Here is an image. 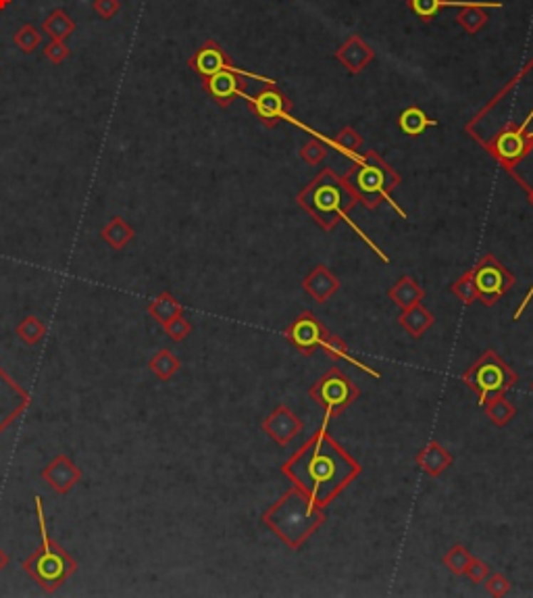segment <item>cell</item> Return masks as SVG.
<instances>
[{"mask_svg":"<svg viewBox=\"0 0 533 598\" xmlns=\"http://www.w3.org/2000/svg\"><path fill=\"white\" fill-rule=\"evenodd\" d=\"M281 471L292 480L294 486L309 492L321 507H327L361 473V465L338 446L323 426L315 438L302 444Z\"/></svg>","mask_w":533,"mask_h":598,"instance_id":"cell-1","label":"cell"},{"mask_svg":"<svg viewBox=\"0 0 533 598\" xmlns=\"http://www.w3.org/2000/svg\"><path fill=\"white\" fill-rule=\"evenodd\" d=\"M325 517V507L309 492L294 486L263 515V523L279 540L298 550L323 525Z\"/></svg>","mask_w":533,"mask_h":598,"instance_id":"cell-2","label":"cell"},{"mask_svg":"<svg viewBox=\"0 0 533 598\" xmlns=\"http://www.w3.org/2000/svg\"><path fill=\"white\" fill-rule=\"evenodd\" d=\"M354 202H356L354 192L348 188L344 180H340L329 169L323 171L319 177H315L298 194V205L327 232H331L340 219H344L354 230H358L348 217V211L354 207Z\"/></svg>","mask_w":533,"mask_h":598,"instance_id":"cell-3","label":"cell"},{"mask_svg":"<svg viewBox=\"0 0 533 598\" xmlns=\"http://www.w3.org/2000/svg\"><path fill=\"white\" fill-rule=\"evenodd\" d=\"M346 186L354 192L356 200H361L365 207L375 209L381 200H388L402 217H406L398 207L394 205L390 190H394L400 184L398 173L385 163L379 155L369 153L365 157H356V165L344 177Z\"/></svg>","mask_w":533,"mask_h":598,"instance_id":"cell-4","label":"cell"},{"mask_svg":"<svg viewBox=\"0 0 533 598\" xmlns=\"http://www.w3.org/2000/svg\"><path fill=\"white\" fill-rule=\"evenodd\" d=\"M460 380L480 398V405H483L487 396L508 392L510 388H514L517 381H519V376L500 354L487 349L460 376Z\"/></svg>","mask_w":533,"mask_h":598,"instance_id":"cell-5","label":"cell"},{"mask_svg":"<svg viewBox=\"0 0 533 598\" xmlns=\"http://www.w3.org/2000/svg\"><path fill=\"white\" fill-rule=\"evenodd\" d=\"M311 398L323 408L325 419L344 413L361 396V388L340 369H329L309 388Z\"/></svg>","mask_w":533,"mask_h":598,"instance_id":"cell-6","label":"cell"},{"mask_svg":"<svg viewBox=\"0 0 533 598\" xmlns=\"http://www.w3.org/2000/svg\"><path fill=\"white\" fill-rule=\"evenodd\" d=\"M473 275L480 302L494 306L514 286V275L494 254H483L477 265L469 269Z\"/></svg>","mask_w":533,"mask_h":598,"instance_id":"cell-7","label":"cell"},{"mask_svg":"<svg viewBox=\"0 0 533 598\" xmlns=\"http://www.w3.org/2000/svg\"><path fill=\"white\" fill-rule=\"evenodd\" d=\"M327 334H329V329L323 326L311 311L300 313L292 324L286 327V340L292 344L294 351H298L304 356H311L315 351H319Z\"/></svg>","mask_w":533,"mask_h":598,"instance_id":"cell-8","label":"cell"},{"mask_svg":"<svg viewBox=\"0 0 533 598\" xmlns=\"http://www.w3.org/2000/svg\"><path fill=\"white\" fill-rule=\"evenodd\" d=\"M187 65H190L198 76H202V80H205V78H211V76L223 71V69H227V71H234V73H238V76H246V78H252V80L273 83L271 80L259 78V76H254V73H248V71H242L238 67H234V65L229 63L227 55L223 53V48H221L214 40H209L202 48H198L194 55L190 56Z\"/></svg>","mask_w":533,"mask_h":598,"instance_id":"cell-9","label":"cell"},{"mask_svg":"<svg viewBox=\"0 0 533 598\" xmlns=\"http://www.w3.org/2000/svg\"><path fill=\"white\" fill-rule=\"evenodd\" d=\"M261 428L277 446L284 448L302 432L304 423H302V419L294 413L292 408L286 407V405H277L271 411V415L263 419Z\"/></svg>","mask_w":533,"mask_h":598,"instance_id":"cell-10","label":"cell"},{"mask_svg":"<svg viewBox=\"0 0 533 598\" xmlns=\"http://www.w3.org/2000/svg\"><path fill=\"white\" fill-rule=\"evenodd\" d=\"M532 146L533 138L523 136V128H519V130H504L494 140L492 153L508 167V165L517 163L521 157H525L532 150Z\"/></svg>","mask_w":533,"mask_h":598,"instance_id":"cell-11","label":"cell"},{"mask_svg":"<svg viewBox=\"0 0 533 598\" xmlns=\"http://www.w3.org/2000/svg\"><path fill=\"white\" fill-rule=\"evenodd\" d=\"M246 98H248L250 107L257 113V117L261 121H265L266 125H275L277 119L292 121V117L288 115V100L277 92V88H273V83H269V88H266L265 92H261L257 98H250V96H246Z\"/></svg>","mask_w":533,"mask_h":598,"instance_id":"cell-12","label":"cell"},{"mask_svg":"<svg viewBox=\"0 0 533 598\" xmlns=\"http://www.w3.org/2000/svg\"><path fill=\"white\" fill-rule=\"evenodd\" d=\"M302 288L315 302H327L340 290V279L329 267L317 265L313 272L302 279Z\"/></svg>","mask_w":533,"mask_h":598,"instance_id":"cell-13","label":"cell"},{"mask_svg":"<svg viewBox=\"0 0 533 598\" xmlns=\"http://www.w3.org/2000/svg\"><path fill=\"white\" fill-rule=\"evenodd\" d=\"M202 86H205V90L209 92V96L213 98L219 107H227L236 96H244L236 73H234V71H227V69L214 73L211 78H205V83H202Z\"/></svg>","mask_w":533,"mask_h":598,"instance_id":"cell-14","label":"cell"},{"mask_svg":"<svg viewBox=\"0 0 533 598\" xmlns=\"http://www.w3.org/2000/svg\"><path fill=\"white\" fill-rule=\"evenodd\" d=\"M415 461H417V467H419L425 475H429V478H438V475H442L444 471H448V469L452 467L454 457L450 455V450H446L442 444H438V442L431 440L429 444H425V446L417 453Z\"/></svg>","mask_w":533,"mask_h":598,"instance_id":"cell-15","label":"cell"},{"mask_svg":"<svg viewBox=\"0 0 533 598\" xmlns=\"http://www.w3.org/2000/svg\"><path fill=\"white\" fill-rule=\"evenodd\" d=\"M398 324L410 338L419 340L425 331H429V329L433 327L435 317H433V313H431L429 309L423 306V302H419V304L408 306V309H404V311L400 313Z\"/></svg>","mask_w":533,"mask_h":598,"instance_id":"cell-16","label":"cell"},{"mask_svg":"<svg viewBox=\"0 0 533 598\" xmlns=\"http://www.w3.org/2000/svg\"><path fill=\"white\" fill-rule=\"evenodd\" d=\"M388 297L404 311L408 306H415V304L423 302L425 300V290L410 275H402L396 284H392V288L388 290Z\"/></svg>","mask_w":533,"mask_h":598,"instance_id":"cell-17","label":"cell"},{"mask_svg":"<svg viewBox=\"0 0 533 598\" xmlns=\"http://www.w3.org/2000/svg\"><path fill=\"white\" fill-rule=\"evenodd\" d=\"M481 407L485 411V417H487L494 426H498V428H504L507 423H510V421L517 417V407L508 401L507 392L487 396L485 403H483Z\"/></svg>","mask_w":533,"mask_h":598,"instance_id":"cell-18","label":"cell"},{"mask_svg":"<svg viewBox=\"0 0 533 598\" xmlns=\"http://www.w3.org/2000/svg\"><path fill=\"white\" fill-rule=\"evenodd\" d=\"M371 58H373V51L361 38H350L338 51V61H342L352 73L361 71Z\"/></svg>","mask_w":533,"mask_h":598,"instance_id":"cell-19","label":"cell"},{"mask_svg":"<svg viewBox=\"0 0 533 598\" xmlns=\"http://www.w3.org/2000/svg\"><path fill=\"white\" fill-rule=\"evenodd\" d=\"M321 351L327 354L329 359H333V361H348V363H352V365H356V367H361L363 371H367L369 376H373V378H381V373L379 371H375V369H371V367H367L365 363H361L356 356H352V353H350V349H348V344L342 340V338H338L336 334H327L325 336V340H323V344H321Z\"/></svg>","mask_w":533,"mask_h":598,"instance_id":"cell-20","label":"cell"},{"mask_svg":"<svg viewBox=\"0 0 533 598\" xmlns=\"http://www.w3.org/2000/svg\"><path fill=\"white\" fill-rule=\"evenodd\" d=\"M76 21L69 17L67 11L63 9H54L48 13V17L42 21V33H46L51 40H67L73 31H76Z\"/></svg>","mask_w":533,"mask_h":598,"instance_id":"cell-21","label":"cell"},{"mask_svg":"<svg viewBox=\"0 0 533 598\" xmlns=\"http://www.w3.org/2000/svg\"><path fill=\"white\" fill-rule=\"evenodd\" d=\"M413 11L423 17V19H431L440 6H502L500 2H477V0H410Z\"/></svg>","mask_w":533,"mask_h":598,"instance_id":"cell-22","label":"cell"},{"mask_svg":"<svg viewBox=\"0 0 533 598\" xmlns=\"http://www.w3.org/2000/svg\"><path fill=\"white\" fill-rule=\"evenodd\" d=\"M44 478L53 484L58 492H65L73 486V482L78 480V471L73 467V463L67 459H56L53 465H48V469L44 471Z\"/></svg>","mask_w":533,"mask_h":598,"instance_id":"cell-23","label":"cell"},{"mask_svg":"<svg viewBox=\"0 0 533 598\" xmlns=\"http://www.w3.org/2000/svg\"><path fill=\"white\" fill-rule=\"evenodd\" d=\"M398 123L400 130H402L404 134H408V136H419V134L425 132L427 128H435V125H438V121L429 119L425 113L421 109H417V107H410V109L402 110Z\"/></svg>","mask_w":533,"mask_h":598,"instance_id":"cell-24","label":"cell"},{"mask_svg":"<svg viewBox=\"0 0 533 598\" xmlns=\"http://www.w3.org/2000/svg\"><path fill=\"white\" fill-rule=\"evenodd\" d=\"M103 238L113 248H123L133 238V230L121 217H113L110 223L103 230Z\"/></svg>","mask_w":533,"mask_h":598,"instance_id":"cell-25","label":"cell"},{"mask_svg":"<svg viewBox=\"0 0 533 598\" xmlns=\"http://www.w3.org/2000/svg\"><path fill=\"white\" fill-rule=\"evenodd\" d=\"M13 42H15V46H17L24 55H31V53L38 51L40 44H42V31L36 28V26H31V24H24L21 28L15 31Z\"/></svg>","mask_w":533,"mask_h":598,"instance_id":"cell-26","label":"cell"},{"mask_svg":"<svg viewBox=\"0 0 533 598\" xmlns=\"http://www.w3.org/2000/svg\"><path fill=\"white\" fill-rule=\"evenodd\" d=\"M471 561H473V555H471L462 544L452 546V548L444 555V559H442L444 567H448V571L454 573V575H465V571H467Z\"/></svg>","mask_w":533,"mask_h":598,"instance_id":"cell-27","label":"cell"},{"mask_svg":"<svg viewBox=\"0 0 533 598\" xmlns=\"http://www.w3.org/2000/svg\"><path fill=\"white\" fill-rule=\"evenodd\" d=\"M329 144H331L333 148H338L340 153L350 155L352 159H356V157H358V148L363 146V138H361V134H358L356 130L344 128L342 132H338V136L333 138Z\"/></svg>","mask_w":533,"mask_h":598,"instance_id":"cell-28","label":"cell"},{"mask_svg":"<svg viewBox=\"0 0 533 598\" xmlns=\"http://www.w3.org/2000/svg\"><path fill=\"white\" fill-rule=\"evenodd\" d=\"M36 565H38V567H36V577H38L40 582H56V579H61V577L65 575L63 563L58 561V557L53 555V552L40 557Z\"/></svg>","mask_w":533,"mask_h":598,"instance_id":"cell-29","label":"cell"},{"mask_svg":"<svg viewBox=\"0 0 533 598\" xmlns=\"http://www.w3.org/2000/svg\"><path fill=\"white\" fill-rule=\"evenodd\" d=\"M150 313L165 326V324H169L173 317L182 315V306H180V302L173 299L171 294H160L159 299L155 300V304L150 306Z\"/></svg>","mask_w":533,"mask_h":598,"instance_id":"cell-30","label":"cell"},{"mask_svg":"<svg viewBox=\"0 0 533 598\" xmlns=\"http://www.w3.org/2000/svg\"><path fill=\"white\" fill-rule=\"evenodd\" d=\"M450 292H452L454 297L460 300L462 304H473L475 300H480V294H477V288H475V282H473L471 272L460 275L452 286H450Z\"/></svg>","mask_w":533,"mask_h":598,"instance_id":"cell-31","label":"cell"},{"mask_svg":"<svg viewBox=\"0 0 533 598\" xmlns=\"http://www.w3.org/2000/svg\"><path fill=\"white\" fill-rule=\"evenodd\" d=\"M150 369L159 376L160 380H169L177 373L180 369V361L169 353V351H160L152 361H150Z\"/></svg>","mask_w":533,"mask_h":598,"instance_id":"cell-32","label":"cell"},{"mask_svg":"<svg viewBox=\"0 0 533 598\" xmlns=\"http://www.w3.org/2000/svg\"><path fill=\"white\" fill-rule=\"evenodd\" d=\"M481 9H483V6H465V9L458 13V24L467 29L469 33L480 31V29L485 26V21H487L485 13H483Z\"/></svg>","mask_w":533,"mask_h":598,"instance_id":"cell-33","label":"cell"},{"mask_svg":"<svg viewBox=\"0 0 533 598\" xmlns=\"http://www.w3.org/2000/svg\"><path fill=\"white\" fill-rule=\"evenodd\" d=\"M302 161L309 165H319L325 157H327V142L323 144L321 140H311L302 146L300 150Z\"/></svg>","mask_w":533,"mask_h":598,"instance_id":"cell-34","label":"cell"},{"mask_svg":"<svg viewBox=\"0 0 533 598\" xmlns=\"http://www.w3.org/2000/svg\"><path fill=\"white\" fill-rule=\"evenodd\" d=\"M483 586H485L487 594H492V597H507L508 592H510V582H508V577L504 573H492L490 571V575L485 577Z\"/></svg>","mask_w":533,"mask_h":598,"instance_id":"cell-35","label":"cell"},{"mask_svg":"<svg viewBox=\"0 0 533 598\" xmlns=\"http://www.w3.org/2000/svg\"><path fill=\"white\" fill-rule=\"evenodd\" d=\"M69 55H71V51H69V46L63 40H48L44 44V56L51 63H54V65H61L63 61L69 58Z\"/></svg>","mask_w":533,"mask_h":598,"instance_id":"cell-36","label":"cell"},{"mask_svg":"<svg viewBox=\"0 0 533 598\" xmlns=\"http://www.w3.org/2000/svg\"><path fill=\"white\" fill-rule=\"evenodd\" d=\"M42 334H44V326H42L36 317H27L26 321L19 326V336H21L26 342H29V344L38 342V340L42 338Z\"/></svg>","mask_w":533,"mask_h":598,"instance_id":"cell-37","label":"cell"},{"mask_svg":"<svg viewBox=\"0 0 533 598\" xmlns=\"http://www.w3.org/2000/svg\"><path fill=\"white\" fill-rule=\"evenodd\" d=\"M165 329H167V334H169L175 342H180V340H184L187 334L192 331V326L187 324V319H184V315H177V317H173L169 324H165Z\"/></svg>","mask_w":533,"mask_h":598,"instance_id":"cell-38","label":"cell"},{"mask_svg":"<svg viewBox=\"0 0 533 598\" xmlns=\"http://www.w3.org/2000/svg\"><path fill=\"white\" fill-rule=\"evenodd\" d=\"M92 9H94V13H96L100 19L108 21V19H113V17L121 11V2H119V0H94V2H92Z\"/></svg>","mask_w":533,"mask_h":598,"instance_id":"cell-39","label":"cell"},{"mask_svg":"<svg viewBox=\"0 0 533 598\" xmlns=\"http://www.w3.org/2000/svg\"><path fill=\"white\" fill-rule=\"evenodd\" d=\"M490 565L485 563V561H481V559H475L473 557V561L469 563V567H467V571H465V575L473 582V584H483L485 582V577L490 575Z\"/></svg>","mask_w":533,"mask_h":598,"instance_id":"cell-40","label":"cell"},{"mask_svg":"<svg viewBox=\"0 0 533 598\" xmlns=\"http://www.w3.org/2000/svg\"><path fill=\"white\" fill-rule=\"evenodd\" d=\"M11 2H13V0H0V11H4Z\"/></svg>","mask_w":533,"mask_h":598,"instance_id":"cell-41","label":"cell"},{"mask_svg":"<svg viewBox=\"0 0 533 598\" xmlns=\"http://www.w3.org/2000/svg\"><path fill=\"white\" fill-rule=\"evenodd\" d=\"M4 565H6V557H4V552L0 550V569H2Z\"/></svg>","mask_w":533,"mask_h":598,"instance_id":"cell-42","label":"cell"},{"mask_svg":"<svg viewBox=\"0 0 533 598\" xmlns=\"http://www.w3.org/2000/svg\"><path fill=\"white\" fill-rule=\"evenodd\" d=\"M532 392H533V381H532Z\"/></svg>","mask_w":533,"mask_h":598,"instance_id":"cell-43","label":"cell"},{"mask_svg":"<svg viewBox=\"0 0 533 598\" xmlns=\"http://www.w3.org/2000/svg\"><path fill=\"white\" fill-rule=\"evenodd\" d=\"M529 136H532V138H533V132H532V134H529Z\"/></svg>","mask_w":533,"mask_h":598,"instance_id":"cell-44","label":"cell"},{"mask_svg":"<svg viewBox=\"0 0 533 598\" xmlns=\"http://www.w3.org/2000/svg\"><path fill=\"white\" fill-rule=\"evenodd\" d=\"M532 200H533V192H532Z\"/></svg>","mask_w":533,"mask_h":598,"instance_id":"cell-45","label":"cell"}]
</instances>
